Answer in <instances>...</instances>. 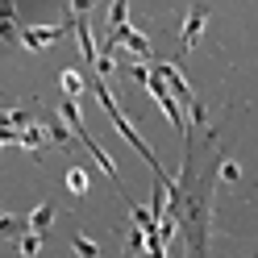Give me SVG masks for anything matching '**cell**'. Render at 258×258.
<instances>
[{
  "label": "cell",
  "instance_id": "obj_1",
  "mask_svg": "<svg viewBox=\"0 0 258 258\" xmlns=\"http://www.w3.org/2000/svg\"><path fill=\"white\" fill-rule=\"evenodd\" d=\"M92 92H96V100H100V108L108 112V121L112 125H117V134L129 142V146H134L142 158H146V163L154 167V175H158V179H163V167H158V158H154V150L146 146V142H142V134H138V129L134 125H129V117H125V112L117 108V100H112V92H108V84H104V79H96V84H92Z\"/></svg>",
  "mask_w": 258,
  "mask_h": 258
},
{
  "label": "cell",
  "instance_id": "obj_2",
  "mask_svg": "<svg viewBox=\"0 0 258 258\" xmlns=\"http://www.w3.org/2000/svg\"><path fill=\"white\" fill-rule=\"evenodd\" d=\"M67 29H75V13H71V9L62 13V21H58V25H29V29H21V42L29 46V50H42V46L58 42Z\"/></svg>",
  "mask_w": 258,
  "mask_h": 258
},
{
  "label": "cell",
  "instance_id": "obj_3",
  "mask_svg": "<svg viewBox=\"0 0 258 258\" xmlns=\"http://www.w3.org/2000/svg\"><path fill=\"white\" fill-rule=\"evenodd\" d=\"M154 75H163V79H167L171 96H175V100H179L183 108H191V104H196V92L183 84V75H179V67H175V62H154Z\"/></svg>",
  "mask_w": 258,
  "mask_h": 258
},
{
  "label": "cell",
  "instance_id": "obj_4",
  "mask_svg": "<svg viewBox=\"0 0 258 258\" xmlns=\"http://www.w3.org/2000/svg\"><path fill=\"white\" fill-rule=\"evenodd\" d=\"M204 21H208V9H204V5H187V13H183V29H179L183 50H196V42H200V34H204Z\"/></svg>",
  "mask_w": 258,
  "mask_h": 258
},
{
  "label": "cell",
  "instance_id": "obj_5",
  "mask_svg": "<svg viewBox=\"0 0 258 258\" xmlns=\"http://www.w3.org/2000/svg\"><path fill=\"white\" fill-rule=\"evenodd\" d=\"M29 233H38V237H46V233H50V225H54V204L50 200H42L38 208H34V213H29Z\"/></svg>",
  "mask_w": 258,
  "mask_h": 258
},
{
  "label": "cell",
  "instance_id": "obj_6",
  "mask_svg": "<svg viewBox=\"0 0 258 258\" xmlns=\"http://www.w3.org/2000/svg\"><path fill=\"white\" fill-rule=\"evenodd\" d=\"M75 34H79V50H84L88 62H100V50H96V38H92V29L84 17H75Z\"/></svg>",
  "mask_w": 258,
  "mask_h": 258
},
{
  "label": "cell",
  "instance_id": "obj_7",
  "mask_svg": "<svg viewBox=\"0 0 258 258\" xmlns=\"http://www.w3.org/2000/svg\"><path fill=\"white\" fill-rule=\"evenodd\" d=\"M58 84H62V96H67V100H75V96H84V75H79L75 67H62Z\"/></svg>",
  "mask_w": 258,
  "mask_h": 258
},
{
  "label": "cell",
  "instance_id": "obj_8",
  "mask_svg": "<svg viewBox=\"0 0 258 258\" xmlns=\"http://www.w3.org/2000/svg\"><path fill=\"white\" fill-rule=\"evenodd\" d=\"M29 125H34L29 108H9V112H5V129H9V134H25Z\"/></svg>",
  "mask_w": 258,
  "mask_h": 258
},
{
  "label": "cell",
  "instance_id": "obj_9",
  "mask_svg": "<svg viewBox=\"0 0 258 258\" xmlns=\"http://www.w3.org/2000/svg\"><path fill=\"white\" fill-rule=\"evenodd\" d=\"M67 191L71 196H88V171L84 167H67Z\"/></svg>",
  "mask_w": 258,
  "mask_h": 258
},
{
  "label": "cell",
  "instance_id": "obj_10",
  "mask_svg": "<svg viewBox=\"0 0 258 258\" xmlns=\"http://www.w3.org/2000/svg\"><path fill=\"white\" fill-rule=\"evenodd\" d=\"M71 250H75V258H100V246H96L88 233H75L71 237Z\"/></svg>",
  "mask_w": 258,
  "mask_h": 258
},
{
  "label": "cell",
  "instance_id": "obj_11",
  "mask_svg": "<svg viewBox=\"0 0 258 258\" xmlns=\"http://www.w3.org/2000/svg\"><path fill=\"white\" fill-rule=\"evenodd\" d=\"M46 134H50V142H54V146L71 150V134H67V125H62V121H46Z\"/></svg>",
  "mask_w": 258,
  "mask_h": 258
},
{
  "label": "cell",
  "instance_id": "obj_12",
  "mask_svg": "<svg viewBox=\"0 0 258 258\" xmlns=\"http://www.w3.org/2000/svg\"><path fill=\"white\" fill-rule=\"evenodd\" d=\"M125 17H129V5L117 0V5L108 9V29H125Z\"/></svg>",
  "mask_w": 258,
  "mask_h": 258
},
{
  "label": "cell",
  "instance_id": "obj_13",
  "mask_svg": "<svg viewBox=\"0 0 258 258\" xmlns=\"http://www.w3.org/2000/svg\"><path fill=\"white\" fill-rule=\"evenodd\" d=\"M0 233H5V237H17V241L25 237V233H21V221H17V217H0Z\"/></svg>",
  "mask_w": 258,
  "mask_h": 258
},
{
  "label": "cell",
  "instance_id": "obj_14",
  "mask_svg": "<svg viewBox=\"0 0 258 258\" xmlns=\"http://www.w3.org/2000/svg\"><path fill=\"white\" fill-rule=\"evenodd\" d=\"M241 179V167L233 163V158H225V163H221V183H237Z\"/></svg>",
  "mask_w": 258,
  "mask_h": 258
},
{
  "label": "cell",
  "instance_id": "obj_15",
  "mask_svg": "<svg viewBox=\"0 0 258 258\" xmlns=\"http://www.w3.org/2000/svg\"><path fill=\"white\" fill-rule=\"evenodd\" d=\"M38 250H42V237H38V233H25V237H21V254H25V258H34Z\"/></svg>",
  "mask_w": 258,
  "mask_h": 258
},
{
  "label": "cell",
  "instance_id": "obj_16",
  "mask_svg": "<svg viewBox=\"0 0 258 258\" xmlns=\"http://www.w3.org/2000/svg\"><path fill=\"white\" fill-rule=\"evenodd\" d=\"M129 75H134L138 84H146V88H150V75H154V71H150V67H142V62H134V67H129Z\"/></svg>",
  "mask_w": 258,
  "mask_h": 258
},
{
  "label": "cell",
  "instance_id": "obj_17",
  "mask_svg": "<svg viewBox=\"0 0 258 258\" xmlns=\"http://www.w3.org/2000/svg\"><path fill=\"white\" fill-rule=\"evenodd\" d=\"M96 71H100V79L117 71V62H112V54H100V62H96Z\"/></svg>",
  "mask_w": 258,
  "mask_h": 258
},
{
  "label": "cell",
  "instance_id": "obj_18",
  "mask_svg": "<svg viewBox=\"0 0 258 258\" xmlns=\"http://www.w3.org/2000/svg\"><path fill=\"white\" fill-rule=\"evenodd\" d=\"M187 112H191V121H196V125H204V121H208V112H204V104H200V100H196V104H191Z\"/></svg>",
  "mask_w": 258,
  "mask_h": 258
}]
</instances>
